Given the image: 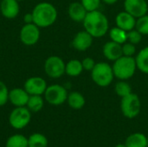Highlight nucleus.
I'll list each match as a JSON object with an SVG mask.
<instances>
[{"instance_id":"nucleus-1","label":"nucleus","mask_w":148,"mask_h":147,"mask_svg":"<svg viewBox=\"0 0 148 147\" xmlns=\"http://www.w3.org/2000/svg\"><path fill=\"white\" fill-rule=\"evenodd\" d=\"M82 23L85 30L94 38L104 36L109 29L108 17L98 10L88 12Z\"/></svg>"},{"instance_id":"nucleus-2","label":"nucleus","mask_w":148,"mask_h":147,"mask_svg":"<svg viewBox=\"0 0 148 147\" xmlns=\"http://www.w3.org/2000/svg\"><path fill=\"white\" fill-rule=\"evenodd\" d=\"M34 23L40 29L48 28L53 25L58 16V12L55 5L49 2L38 3L31 11Z\"/></svg>"},{"instance_id":"nucleus-3","label":"nucleus","mask_w":148,"mask_h":147,"mask_svg":"<svg viewBox=\"0 0 148 147\" xmlns=\"http://www.w3.org/2000/svg\"><path fill=\"white\" fill-rule=\"evenodd\" d=\"M112 68L114 77L120 81H127L134 75L137 64L134 57L122 55L114 62Z\"/></svg>"},{"instance_id":"nucleus-4","label":"nucleus","mask_w":148,"mask_h":147,"mask_svg":"<svg viewBox=\"0 0 148 147\" xmlns=\"http://www.w3.org/2000/svg\"><path fill=\"white\" fill-rule=\"evenodd\" d=\"M114 71L112 66L105 62H97L91 71L93 81L101 88L108 87L114 81Z\"/></svg>"},{"instance_id":"nucleus-5","label":"nucleus","mask_w":148,"mask_h":147,"mask_svg":"<svg viewBox=\"0 0 148 147\" xmlns=\"http://www.w3.org/2000/svg\"><path fill=\"white\" fill-rule=\"evenodd\" d=\"M121 110L127 119H134L141 111V101L140 97L134 93L121 98Z\"/></svg>"},{"instance_id":"nucleus-6","label":"nucleus","mask_w":148,"mask_h":147,"mask_svg":"<svg viewBox=\"0 0 148 147\" xmlns=\"http://www.w3.org/2000/svg\"><path fill=\"white\" fill-rule=\"evenodd\" d=\"M68 90L60 84H52L47 87L43 97L46 102L52 106H61L67 101Z\"/></svg>"},{"instance_id":"nucleus-7","label":"nucleus","mask_w":148,"mask_h":147,"mask_svg":"<svg viewBox=\"0 0 148 147\" xmlns=\"http://www.w3.org/2000/svg\"><path fill=\"white\" fill-rule=\"evenodd\" d=\"M31 120V112L27 107H15L9 115V123L10 126L16 130L26 127Z\"/></svg>"},{"instance_id":"nucleus-8","label":"nucleus","mask_w":148,"mask_h":147,"mask_svg":"<svg viewBox=\"0 0 148 147\" xmlns=\"http://www.w3.org/2000/svg\"><path fill=\"white\" fill-rule=\"evenodd\" d=\"M65 65L66 63L60 56L51 55L45 60L43 68L47 76L52 79H59L65 74Z\"/></svg>"},{"instance_id":"nucleus-9","label":"nucleus","mask_w":148,"mask_h":147,"mask_svg":"<svg viewBox=\"0 0 148 147\" xmlns=\"http://www.w3.org/2000/svg\"><path fill=\"white\" fill-rule=\"evenodd\" d=\"M41 37V29L35 23L24 24L19 32L21 42L25 46H33L36 44Z\"/></svg>"},{"instance_id":"nucleus-10","label":"nucleus","mask_w":148,"mask_h":147,"mask_svg":"<svg viewBox=\"0 0 148 147\" xmlns=\"http://www.w3.org/2000/svg\"><path fill=\"white\" fill-rule=\"evenodd\" d=\"M47 87V81L40 76L29 77L23 84V88L29 95H43Z\"/></svg>"},{"instance_id":"nucleus-11","label":"nucleus","mask_w":148,"mask_h":147,"mask_svg":"<svg viewBox=\"0 0 148 147\" xmlns=\"http://www.w3.org/2000/svg\"><path fill=\"white\" fill-rule=\"evenodd\" d=\"M124 10L134 16L135 18H139L148 12V3L147 0H125Z\"/></svg>"},{"instance_id":"nucleus-12","label":"nucleus","mask_w":148,"mask_h":147,"mask_svg":"<svg viewBox=\"0 0 148 147\" xmlns=\"http://www.w3.org/2000/svg\"><path fill=\"white\" fill-rule=\"evenodd\" d=\"M94 37L86 30L80 31L74 36L72 40V47L77 51H86L88 50L93 44Z\"/></svg>"},{"instance_id":"nucleus-13","label":"nucleus","mask_w":148,"mask_h":147,"mask_svg":"<svg viewBox=\"0 0 148 147\" xmlns=\"http://www.w3.org/2000/svg\"><path fill=\"white\" fill-rule=\"evenodd\" d=\"M1 15L7 19H14L20 13V4L16 0H1L0 2Z\"/></svg>"},{"instance_id":"nucleus-14","label":"nucleus","mask_w":148,"mask_h":147,"mask_svg":"<svg viewBox=\"0 0 148 147\" xmlns=\"http://www.w3.org/2000/svg\"><path fill=\"white\" fill-rule=\"evenodd\" d=\"M29 94L23 88H14L9 91V102L15 107H26Z\"/></svg>"},{"instance_id":"nucleus-15","label":"nucleus","mask_w":148,"mask_h":147,"mask_svg":"<svg viewBox=\"0 0 148 147\" xmlns=\"http://www.w3.org/2000/svg\"><path fill=\"white\" fill-rule=\"evenodd\" d=\"M102 53L105 58L109 61L114 62L123 55L122 45L113 41L106 42L102 48Z\"/></svg>"},{"instance_id":"nucleus-16","label":"nucleus","mask_w":148,"mask_h":147,"mask_svg":"<svg viewBox=\"0 0 148 147\" xmlns=\"http://www.w3.org/2000/svg\"><path fill=\"white\" fill-rule=\"evenodd\" d=\"M115 23L117 27L128 32L135 29L136 18L128 12H127L126 10H124L117 14L115 17Z\"/></svg>"},{"instance_id":"nucleus-17","label":"nucleus","mask_w":148,"mask_h":147,"mask_svg":"<svg viewBox=\"0 0 148 147\" xmlns=\"http://www.w3.org/2000/svg\"><path fill=\"white\" fill-rule=\"evenodd\" d=\"M88 11L81 2L71 3L68 8V14L71 20L75 23H82Z\"/></svg>"},{"instance_id":"nucleus-18","label":"nucleus","mask_w":148,"mask_h":147,"mask_svg":"<svg viewBox=\"0 0 148 147\" xmlns=\"http://www.w3.org/2000/svg\"><path fill=\"white\" fill-rule=\"evenodd\" d=\"M127 147H147V136L141 133L130 134L125 142Z\"/></svg>"},{"instance_id":"nucleus-19","label":"nucleus","mask_w":148,"mask_h":147,"mask_svg":"<svg viewBox=\"0 0 148 147\" xmlns=\"http://www.w3.org/2000/svg\"><path fill=\"white\" fill-rule=\"evenodd\" d=\"M67 102L72 109L80 110L85 106L86 100H85V97L81 93L74 91L68 94Z\"/></svg>"},{"instance_id":"nucleus-20","label":"nucleus","mask_w":148,"mask_h":147,"mask_svg":"<svg viewBox=\"0 0 148 147\" xmlns=\"http://www.w3.org/2000/svg\"><path fill=\"white\" fill-rule=\"evenodd\" d=\"M83 71L82 63L77 59H72L69 61L65 65V74L70 77L79 76Z\"/></svg>"},{"instance_id":"nucleus-21","label":"nucleus","mask_w":148,"mask_h":147,"mask_svg":"<svg viewBox=\"0 0 148 147\" xmlns=\"http://www.w3.org/2000/svg\"><path fill=\"white\" fill-rule=\"evenodd\" d=\"M137 68L143 74L148 75V46L143 48L135 56Z\"/></svg>"},{"instance_id":"nucleus-22","label":"nucleus","mask_w":148,"mask_h":147,"mask_svg":"<svg viewBox=\"0 0 148 147\" xmlns=\"http://www.w3.org/2000/svg\"><path fill=\"white\" fill-rule=\"evenodd\" d=\"M44 102L45 100L42 95H29L26 107L31 113H38L43 108Z\"/></svg>"},{"instance_id":"nucleus-23","label":"nucleus","mask_w":148,"mask_h":147,"mask_svg":"<svg viewBox=\"0 0 148 147\" xmlns=\"http://www.w3.org/2000/svg\"><path fill=\"white\" fill-rule=\"evenodd\" d=\"M28 138L23 134H13L10 136L5 143V147H28Z\"/></svg>"},{"instance_id":"nucleus-24","label":"nucleus","mask_w":148,"mask_h":147,"mask_svg":"<svg viewBox=\"0 0 148 147\" xmlns=\"http://www.w3.org/2000/svg\"><path fill=\"white\" fill-rule=\"evenodd\" d=\"M109 36L111 41L120 44H123L127 42V32L119 27H114L109 30Z\"/></svg>"},{"instance_id":"nucleus-25","label":"nucleus","mask_w":148,"mask_h":147,"mask_svg":"<svg viewBox=\"0 0 148 147\" xmlns=\"http://www.w3.org/2000/svg\"><path fill=\"white\" fill-rule=\"evenodd\" d=\"M29 147H47L49 141L47 137L40 133H35L28 138Z\"/></svg>"},{"instance_id":"nucleus-26","label":"nucleus","mask_w":148,"mask_h":147,"mask_svg":"<svg viewBox=\"0 0 148 147\" xmlns=\"http://www.w3.org/2000/svg\"><path fill=\"white\" fill-rule=\"evenodd\" d=\"M114 91H115L116 94L119 97H121V98H123V97L130 94L131 93H133L132 92V87L126 81H118L115 84Z\"/></svg>"},{"instance_id":"nucleus-27","label":"nucleus","mask_w":148,"mask_h":147,"mask_svg":"<svg viewBox=\"0 0 148 147\" xmlns=\"http://www.w3.org/2000/svg\"><path fill=\"white\" fill-rule=\"evenodd\" d=\"M135 29L142 35H148V14L137 18Z\"/></svg>"},{"instance_id":"nucleus-28","label":"nucleus","mask_w":148,"mask_h":147,"mask_svg":"<svg viewBox=\"0 0 148 147\" xmlns=\"http://www.w3.org/2000/svg\"><path fill=\"white\" fill-rule=\"evenodd\" d=\"M9 91L6 84L0 81V107L6 105L9 101Z\"/></svg>"},{"instance_id":"nucleus-29","label":"nucleus","mask_w":148,"mask_h":147,"mask_svg":"<svg viewBox=\"0 0 148 147\" xmlns=\"http://www.w3.org/2000/svg\"><path fill=\"white\" fill-rule=\"evenodd\" d=\"M142 34L139 32L136 29H132L127 32V41L134 45H137L142 40Z\"/></svg>"},{"instance_id":"nucleus-30","label":"nucleus","mask_w":148,"mask_h":147,"mask_svg":"<svg viewBox=\"0 0 148 147\" xmlns=\"http://www.w3.org/2000/svg\"><path fill=\"white\" fill-rule=\"evenodd\" d=\"M81 3L88 12L97 10L101 5V0H81Z\"/></svg>"},{"instance_id":"nucleus-31","label":"nucleus","mask_w":148,"mask_h":147,"mask_svg":"<svg viewBox=\"0 0 148 147\" xmlns=\"http://www.w3.org/2000/svg\"><path fill=\"white\" fill-rule=\"evenodd\" d=\"M135 52H136V47L134 44H133L129 42H126L125 43L122 44V54H123V55L134 57Z\"/></svg>"},{"instance_id":"nucleus-32","label":"nucleus","mask_w":148,"mask_h":147,"mask_svg":"<svg viewBox=\"0 0 148 147\" xmlns=\"http://www.w3.org/2000/svg\"><path fill=\"white\" fill-rule=\"evenodd\" d=\"M82 67H83V70L86 71H92V69L95 68L96 62H95V60L91 57H86L82 61Z\"/></svg>"},{"instance_id":"nucleus-33","label":"nucleus","mask_w":148,"mask_h":147,"mask_svg":"<svg viewBox=\"0 0 148 147\" xmlns=\"http://www.w3.org/2000/svg\"><path fill=\"white\" fill-rule=\"evenodd\" d=\"M23 20L24 24L34 23V18H33V15H32L31 12H29V13L24 14L23 15Z\"/></svg>"},{"instance_id":"nucleus-34","label":"nucleus","mask_w":148,"mask_h":147,"mask_svg":"<svg viewBox=\"0 0 148 147\" xmlns=\"http://www.w3.org/2000/svg\"><path fill=\"white\" fill-rule=\"evenodd\" d=\"M118 1H119V0H101V2H103V3H107V4H109V5L114 4V3H116Z\"/></svg>"},{"instance_id":"nucleus-35","label":"nucleus","mask_w":148,"mask_h":147,"mask_svg":"<svg viewBox=\"0 0 148 147\" xmlns=\"http://www.w3.org/2000/svg\"><path fill=\"white\" fill-rule=\"evenodd\" d=\"M114 147H127V146H126V144H118Z\"/></svg>"},{"instance_id":"nucleus-36","label":"nucleus","mask_w":148,"mask_h":147,"mask_svg":"<svg viewBox=\"0 0 148 147\" xmlns=\"http://www.w3.org/2000/svg\"><path fill=\"white\" fill-rule=\"evenodd\" d=\"M16 1H18V2L20 3V2H22V1H23V0H16Z\"/></svg>"},{"instance_id":"nucleus-37","label":"nucleus","mask_w":148,"mask_h":147,"mask_svg":"<svg viewBox=\"0 0 148 147\" xmlns=\"http://www.w3.org/2000/svg\"><path fill=\"white\" fill-rule=\"evenodd\" d=\"M147 147H148V136H147Z\"/></svg>"},{"instance_id":"nucleus-38","label":"nucleus","mask_w":148,"mask_h":147,"mask_svg":"<svg viewBox=\"0 0 148 147\" xmlns=\"http://www.w3.org/2000/svg\"><path fill=\"white\" fill-rule=\"evenodd\" d=\"M0 2H1V0H0Z\"/></svg>"},{"instance_id":"nucleus-39","label":"nucleus","mask_w":148,"mask_h":147,"mask_svg":"<svg viewBox=\"0 0 148 147\" xmlns=\"http://www.w3.org/2000/svg\"><path fill=\"white\" fill-rule=\"evenodd\" d=\"M147 1H148V0H147Z\"/></svg>"},{"instance_id":"nucleus-40","label":"nucleus","mask_w":148,"mask_h":147,"mask_svg":"<svg viewBox=\"0 0 148 147\" xmlns=\"http://www.w3.org/2000/svg\"><path fill=\"white\" fill-rule=\"evenodd\" d=\"M28 147H29V146H28Z\"/></svg>"}]
</instances>
